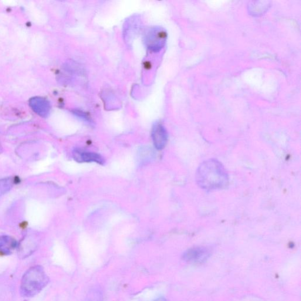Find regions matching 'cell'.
Here are the masks:
<instances>
[{
    "label": "cell",
    "instance_id": "obj_1",
    "mask_svg": "<svg viewBox=\"0 0 301 301\" xmlns=\"http://www.w3.org/2000/svg\"><path fill=\"white\" fill-rule=\"evenodd\" d=\"M195 178L199 187L207 191L224 188L229 182L224 167L214 159L203 162L198 168Z\"/></svg>",
    "mask_w": 301,
    "mask_h": 301
},
{
    "label": "cell",
    "instance_id": "obj_2",
    "mask_svg": "<svg viewBox=\"0 0 301 301\" xmlns=\"http://www.w3.org/2000/svg\"><path fill=\"white\" fill-rule=\"evenodd\" d=\"M48 283L49 277L42 266L32 267L23 276L21 293L26 297L35 296L42 291Z\"/></svg>",
    "mask_w": 301,
    "mask_h": 301
},
{
    "label": "cell",
    "instance_id": "obj_3",
    "mask_svg": "<svg viewBox=\"0 0 301 301\" xmlns=\"http://www.w3.org/2000/svg\"><path fill=\"white\" fill-rule=\"evenodd\" d=\"M167 33L160 27H152L145 33L144 43L149 50L152 52H160L166 43Z\"/></svg>",
    "mask_w": 301,
    "mask_h": 301
},
{
    "label": "cell",
    "instance_id": "obj_4",
    "mask_svg": "<svg viewBox=\"0 0 301 301\" xmlns=\"http://www.w3.org/2000/svg\"><path fill=\"white\" fill-rule=\"evenodd\" d=\"M211 251L204 246L189 248L182 255V259L189 263H201L207 261L210 257Z\"/></svg>",
    "mask_w": 301,
    "mask_h": 301
},
{
    "label": "cell",
    "instance_id": "obj_5",
    "mask_svg": "<svg viewBox=\"0 0 301 301\" xmlns=\"http://www.w3.org/2000/svg\"><path fill=\"white\" fill-rule=\"evenodd\" d=\"M152 138L155 148L161 150L166 146L168 141V133L166 129L160 123L154 125L152 130Z\"/></svg>",
    "mask_w": 301,
    "mask_h": 301
},
{
    "label": "cell",
    "instance_id": "obj_6",
    "mask_svg": "<svg viewBox=\"0 0 301 301\" xmlns=\"http://www.w3.org/2000/svg\"><path fill=\"white\" fill-rule=\"evenodd\" d=\"M73 158L78 162H96L103 165L104 163V158L99 154L92 153L89 151L77 148L73 151Z\"/></svg>",
    "mask_w": 301,
    "mask_h": 301
},
{
    "label": "cell",
    "instance_id": "obj_7",
    "mask_svg": "<svg viewBox=\"0 0 301 301\" xmlns=\"http://www.w3.org/2000/svg\"><path fill=\"white\" fill-rule=\"evenodd\" d=\"M17 246L18 243L11 236L4 235L0 237V252L3 254H11Z\"/></svg>",
    "mask_w": 301,
    "mask_h": 301
},
{
    "label": "cell",
    "instance_id": "obj_8",
    "mask_svg": "<svg viewBox=\"0 0 301 301\" xmlns=\"http://www.w3.org/2000/svg\"><path fill=\"white\" fill-rule=\"evenodd\" d=\"M31 105L33 109L41 116H48L50 111V104L45 99L37 98V99L32 100Z\"/></svg>",
    "mask_w": 301,
    "mask_h": 301
},
{
    "label": "cell",
    "instance_id": "obj_9",
    "mask_svg": "<svg viewBox=\"0 0 301 301\" xmlns=\"http://www.w3.org/2000/svg\"><path fill=\"white\" fill-rule=\"evenodd\" d=\"M74 114H75L77 117L81 118V119H83L84 120H86L88 122L90 121V118L89 116H88V115L83 112V111L76 110L75 112H74Z\"/></svg>",
    "mask_w": 301,
    "mask_h": 301
},
{
    "label": "cell",
    "instance_id": "obj_10",
    "mask_svg": "<svg viewBox=\"0 0 301 301\" xmlns=\"http://www.w3.org/2000/svg\"><path fill=\"white\" fill-rule=\"evenodd\" d=\"M154 301H167L166 299L164 298V297H160L159 298H157Z\"/></svg>",
    "mask_w": 301,
    "mask_h": 301
},
{
    "label": "cell",
    "instance_id": "obj_11",
    "mask_svg": "<svg viewBox=\"0 0 301 301\" xmlns=\"http://www.w3.org/2000/svg\"><path fill=\"white\" fill-rule=\"evenodd\" d=\"M97 300H95V299H90V300H88L87 301H97Z\"/></svg>",
    "mask_w": 301,
    "mask_h": 301
}]
</instances>
